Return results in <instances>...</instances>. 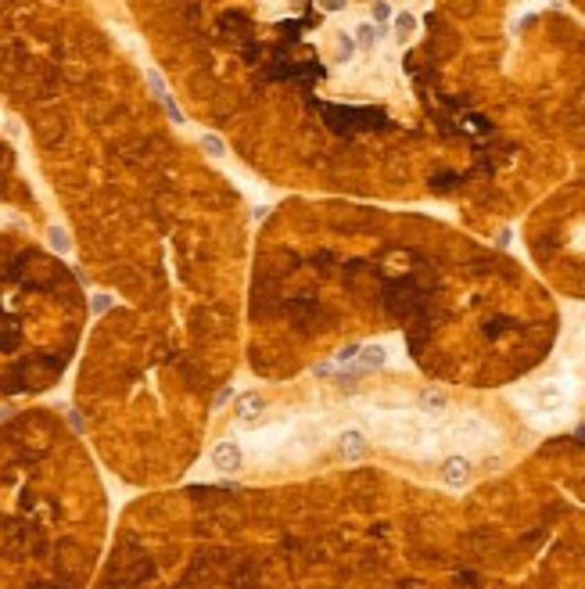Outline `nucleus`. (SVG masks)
<instances>
[{"label":"nucleus","instance_id":"1","mask_svg":"<svg viewBox=\"0 0 585 589\" xmlns=\"http://www.w3.org/2000/svg\"><path fill=\"white\" fill-rule=\"evenodd\" d=\"M442 478H446V486H452V489L467 486V478H470V460H467V456H449L446 464H442Z\"/></svg>","mask_w":585,"mask_h":589},{"label":"nucleus","instance_id":"2","mask_svg":"<svg viewBox=\"0 0 585 589\" xmlns=\"http://www.w3.org/2000/svg\"><path fill=\"white\" fill-rule=\"evenodd\" d=\"M338 449H341V456H345V460H359V456H363V449H366L363 431H345V435L338 438Z\"/></svg>","mask_w":585,"mask_h":589},{"label":"nucleus","instance_id":"3","mask_svg":"<svg viewBox=\"0 0 585 589\" xmlns=\"http://www.w3.org/2000/svg\"><path fill=\"white\" fill-rule=\"evenodd\" d=\"M535 403H539V410H560L563 406V392L557 385H542L535 392Z\"/></svg>","mask_w":585,"mask_h":589},{"label":"nucleus","instance_id":"4","mask_svg":"<svg viewBox=\"0 0 585 589\" xmlns=\"http://www.w3.org/2000/svg\"><path fill=\"white\" fill-rule=\"evenodd\" d=\"M212 460H216V464L219 467H226V471H234V467H241V453L234 449V446H230V442H223V446L212 453Z\"/></svg>","mask_w":585,"mask_h":589}]
</instances>
